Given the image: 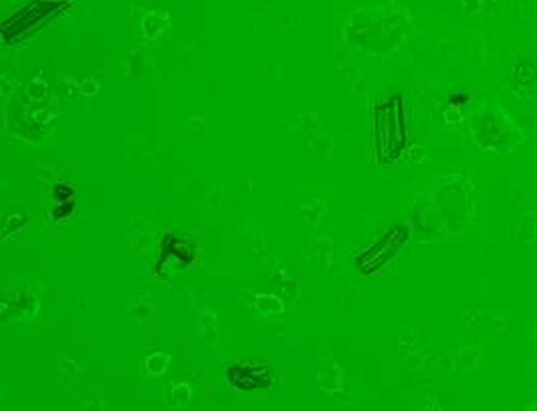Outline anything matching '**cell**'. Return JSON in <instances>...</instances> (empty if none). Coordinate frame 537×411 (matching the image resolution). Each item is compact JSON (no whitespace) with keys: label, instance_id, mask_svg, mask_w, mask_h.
<instances>
[]
</instances>
